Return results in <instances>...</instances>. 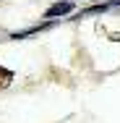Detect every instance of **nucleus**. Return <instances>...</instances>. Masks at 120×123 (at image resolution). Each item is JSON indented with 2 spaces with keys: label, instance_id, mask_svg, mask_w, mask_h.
<instances>
[{
  "label": "nucleus",
  "instance_id": "nucleus-1",
  "mask_svg": "<svg viewBox=\"0 0 120 123\" xmlns=\"http://www.w3.org/2000/svg\"><path fill=\"white\" fill-rule=\"evenodd\" d=\"M73 11V0H65V3H55L45 11V18H55V16H65Z\"/></svg>",
  "mask_w": 120,
  "mask_h": 123
},
{
  "label": "nucleus",
  "instance_id": "nucleus-2",
  "mask_svg": "<svg viewBox=\"0 0 120 123\" xmlns=\"http://www.w3.org/2000/svg\"><path fill=\"white\" fill-rule=\"evenodd\" d=\"M115 5H120V0H110V3H102V5H91V8H86L81 16H86V13H102V11H107V8H115ZM78 16V18H81Z\"/></svg>",
  "mask_w": 120,
  "mask_h": 123
},
{
  "label": "nucleus",
  "instance_id": "nucleus-3",
  "mask_svg": "<svg viewBox=\"0 0 120 123\" xmlns=\"http://www.w3.org/2000/svg\"><path fill=\"white\" fill-rule=\"evenodd\" d=\"M11 81H13V71H8V68L0 66V89H5Z\"/></svg>",
  "mask_w": 120,
  "mask_h": 123
}]
</instances>
